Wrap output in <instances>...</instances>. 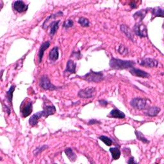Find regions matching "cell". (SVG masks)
<instances>
[{
  "label": "cell",
  "mask_w": 164,
  "mask_h": 164,
  "mask_svg": "<svg viewBox=\"0 0 164 164\" xmlns=\"http://www.w3.org/2000/svg\"><path fill=\"white\" fill-rule=\"evenodd\" d=\"M109 65L112 69L122 70L133 67L135 65V62L132 60H124L113 57L110 60Z\"/></svg>",
  "instance_id": "obj_1"
},
{
  "label": "cell",
  "mask_w": 164,
  "mask_h": 164,
  "mask_svg": "<svg viewBox=\"0 0 164 164\" xmlns=\"http://www.w3.org/2000/svg\"><path fill=\"white\" fill-rule=\"evenodd\" d=\"M83 80L88 82L99 83L101 82L105 79V76L102 72H95V71L90 70L89 73L82 76Z\"/></svg>",
  "instance_id": "obj_2"
},
{
  "label": "cell",
  "mask_w": 164,
  "mask_h": 164,
  "mask_svg": "<svg viewBox=\"0 0 164 164\" xmlns=\"http://www.w3.org/2000/svg\"><path fill=\"white\" fill-rule=\"evenodd\" d=\"M40 87L46 90H55L60 89V87H57L55 85H54L49 80L48 76L43 75L40 78L39 81Z\"/></svg>",
  "instance_id": "obj_3"
},
{
  "label": "cell",
  "mask_w": 164,
  "mask_h": 164,
  "mask_svg": "<svg viewBox=\"0 0 164 164\" xmlns=\"http://www.w3.org/2000/svg\"><path fill=\"white\" fill-rule=\"evenodd\" d=\"M147 99L140 97H135L132 99L130 105L135 109L142 110L146 109L147 106Z\"/></svg>",
  "instance_id": "obj_4"
},
{
  "label": "cell",
  "mask_w": 164,
  "mask_h": 164,
  "mask_svg": "<svg viewBox=\"0 0 164 164\" xmlns=\"http://www.w3.org/2000/svg\"><path fill=\"white\" fill-rule=\"evenodd\" d=\"M33 103L28 99V100H25L21 104V113L22 114V116L23 117H26L29 116L32 113L33 111Z\"/></svg>",
  "instance_id": "obj_5"
},
{
  "label": "cell",
  "mask_w": 164,
  "mask_h": 164,
  "mask_svg": "<svg viewBox=\"0 0 164 164\" xmlns=\"http://www.w3.org/2000/svg\"><path fill=\"white\" fill-rule=\"evenodd\" d=\"M96 93V89L94 87H88L80 90L78 93V96L83 99L93 98Z\"/></svg>",
  "instance_id": "obj_6"
},
{
  "label": "cell",
  "mask_w": 164,
  "mask_h": 164,
  "mask_svg": "<svg viewBox=\"0 0 164 164\" xmlns=\"http://www.w3.org/2000/svg\"><path fill=\"white\" fill-rule=\"evenodd\" d=\"M133 32L135 33V35L141 38L147 37L148 35L147 27L144 24H142L140 23L135 24V25L133 27Z\"/></svg>",
  "instance_id": "obj_7"
},
{
  "label": "cell",
  "mask_w": 164,
  "mask_h": 164,
  "mask_svg": "<svg viewBox=\"0 0 164 164\" xmlns=\"http://www.w3.org/2000/svg\"><path fill=\"white\" fill-rule=\"evenodd\" d=\"M139 64L142 66H144L147 68H153L156 67L158 65V62L153 59L146 58L140 60Z\"/></svg>",
  "instance_id": "obj_8"
},
{
  "label": "cell",
  "mask_w": 164,
  "mask_h": 164,
  "mask_svg": "<svg viewBox=\"0 0 164 164\" xmlns=\"http://www.w3.org/2000/svg\"><path fill=\"white\" fill-rule=\"evenodd\" d=\"M130 73L135 76L142 78H148L149 76H150L149 74L147 73V72H146V71H144L143 70H141L140 69L135 68L134 67L130 68Z\"/></svg>",
  "instance_id": "obj_9"
},
{
  "label": "cell",
  "mask_w": 164,
  "mask_h": 164,
  "mask_svg": "<svg viewBox=\"0 0 164 164\" xmlns=\"http://www.w3.org/2000/svg\"><path fill=\"white\" fill-rule=\"evenodd\" d=\"M13 9L19 13H23L28 10V5L23 1H16L13 3Z\"/></svg>",
  "instance_id": "obj_10"
},
{
  "label": "cell",
  "mask_w": 164,
  "mask_h": 164,
  "mask_svg": "<svg viewBox=\"0 0 164 164\" xmlns=\"http://www.w3.org/2000/svg\"><path fill=\"white\" fill-rule=\"evenodd\" d=\"M42 117H44V113H43V111H40L39 112L33 114L31 116V117L29 119V123L32 126H36L39 122V119Z\"/></svg>",
  "instance_id": "obj_11"
},
{
  "label": "cell",
  "mask_w": 164,
  "mask_h": 164,
  "mask_svg": "<svg viewBox=\"0 0 164 164\" xmlns=\"http://www.w3.org/2000/svg\"><path fill=\"white\" fill-rule=\"evenodd\" d=\"M49 46H50V42L49 41L44 42L40 45L39 51V63H40L42 60V58H43L44 51Z\"/></svg>",
  "instance_id": "obj_12"
},
{
  "label": "cell",
  "mask_w": 164,
  "mask_h": 164,
  "mask_svg": "<svg viewBox=\"0 0 164 164\" xmlns=\"http://www.w3.org/2000/svg\"><path fill=\"white\" fill-rule=\"evenodd\" d=\"M148 10L149 9H142L137 12H135L133 15V17L135 20H139V21H142V20L144 19V18L146 17V14L148 12Z\"/></svg>",
  "instance_id": "obj_13"
},
{
  "label": "cell",
  "mask_w": 164,
  "mask_h": 164,
  "mask_svg": "<svg viewBox=\"0 0 164 164\" xmlns=\"http://www.w3.org/2000/svg\"><path fill=\"white\" fill-rule=\"evenodd\" d=\"M76 63L73 60H69L67 63V66L66 70L64 71V73H69L71 74L76 73Z\"/></svg>",
  "instance_id": "obj_14"
},
{
  "label": "cell",
  "mask_w": 164,
  "mask_h": 164,
  "mask_svg": "<svg viewBox=\"0 0 164 164\" xmlns=\"http://www.w3.org/2000/svg\"><path fill=\"white\" fill-rule=\"evenodd\" d=\"M120 30L122 31V32H123L126 35V36L128 39H130L133 42L134 41L133 34L132 32L131 31V30L130 29L129 27H128L126 25H120Z\"/></svg>",
  "instance_id": "obj_15"
},
{
  "label": "cell",
  "mask_w": 164,
  "mask_h": 164,
  "mask_svg": "<svg viewBox=\"0 0 164 164\" xmlns=\"http://www.w3.org/2000/svg\"><path fill=\"white\" fill-rule=\"evenodd\" d=\"M42 111H43L44 117L47 118L49 116L53 115V114L56 112V108H55V106L48 105V106H45V107L44 108V110Z\"/></svg>",
  "instance_id": "obj_16"
},
{
  "label": "cell",
  "mask_w": 164,
  "mask_h": 164,
  "mask_svg": "<svg viewBox=\"0 0 164 164\" xmlns=\"http://www.w3.org/2000/svg\"><path fill=\"white\" fill-rule=\"evenodd\" d=\"M160 110L161 109L159 107H157V106H153V107H149L145 113L148 116L154 117L158 115Z\"/></svg>",
  "instance_id": "obj_17"
},
{
  "label": "cell",
  "mask_w": 164,
  "mask_h": 164,
  "mask_svg": "<svg viewBox=\"0 0 164 164\" xmlns=\"http://www.w3.org/2000/svg\"><path fill=\"white\" fill-rule=\"evenodd\" d=\"M16 89V85H12L10 87V88L9 89V90L6 92V100L8 101V103H9L10 106H12V99H13V92Z\"/></svg>",
  "instance_id": "obj_18"
},
{
  "label": "cell",
  "mask_w": 164,
  "mask_h": 164,
  "mask_svg": "<svg viewBox=\"0 0 164 164\" xmlns=\"http://www.w3.org/2000/svg\"><path fill=\"white\" fill-rule=\"evenodd\" d=\"M151 12H152V18L151 20L154 19L155 17H163V9L160 8L159 6L155 7L154 9H151Z\"/></svg>",
  "instance_id": "obj_19"
},
{
  "label": "cell",
  "mask_w": 164,
  "mask_h": 164,
  "mask_svg": "<svg viewBox=\"0 0 164 164\" xmlns=\"http://www.w3.org/2000/svg\"><path fill=\"white\" fill-rule=\"evenodd\" d=\"M49 59L52 61H56L58 60L59 56V48L56 46L53 48L51 50L49 51Z\"/></svg>",
  "instance_id": "obj_20"
},
{
  "label": "cell",
  "mask_w": 164,
  "mask_h": 164,
  "mask_svg": "<svg viewBox=\"0 0 164 164\" xmlns=\"http://www.w3.org/2000/svg\"><path fill=\"white\" fill-rule=\"evenodd\" d=\"M110 116L116 119H124L126 117L125 114L118 109H113L110 113Z\"/></svg>",
  "instance_id": "obj_21"
},
{
  "label": "cell",
  "mask_w": 164,
  "mask_h": 164,
  "mask_svg": "<svg viewBox=\"0 0 164 164\" xmlns=\"http://www.w3.org/2000/svg\"><path fill=\"white\" fill-rule=\"evenodd\" d=\"M110 151L112 154L113 160H117L119 159L121 153H120V149L118 147H111L110 149Z\"/></svg>",
  "instance_id": "obj_22"
},
{
  "label": "cell",
  "mask_w": 164,
  "mask_h": 164,
  "mask_svg": "<svg viewBox=\"0 0 164 164\" xmlns=\"http://www.w3.org/2000/svg\"><path fill=\"white\" fill-rule=\"evenodd\" d=\"M65 152L66 156H67V158L69 159V160L71 162H74L76 159V154L74 153V151H73V149L71 148H66L65 149Z\"/></svg>",
  "instance_id": "obj_23"
},
{
  "label": "cell",
  "mask_w": 164,
  "mask_h": 164,
  "mask_svg": "<svg viewBox=\"0 0 164 164\" xmlns=\"http://www.w3.org/2000/svg\"><path fill=\"white\" fill-rule=\"evenodd\" d=\"M59 23H60V20L53 21V22L50 24V35L51 36L54 35L56 32L57 30L59 29Z\"/></svg>",
  "instance_id": "obj_24"
},
{
  "label": "cell",
  "mask_w": 164,
  "mask_h": 164,
  "mask_svg": "<svg viewBox=\"0 0 164 164\" xmlns=\"http://www.w3.org/2000/svg\"><path fill=\"white\" fill-rule=\"evenodd\" d=\"M135 135H136L137 137V139L141 141L142 142H143L144 144H149V142H150V141H149V140H147L143 135H142V133L140 132H139V131H137L135 130Z\"/></svg>",
  "instance_id": "obj_25"
},
{
  "label": "cell",
  "mask_w": 164,
  "mask_h": 164,
  "mask_svg": "<svg viewBox=\"0 0 164 164\" xmlns=\"http://www.w3.org/2000/svg\"><path fill=\"white\" fill-rule=\"evenodd\" d=\"M62 15H63V13H62V12H58L57 13H54V14H51V15L49 16L45 19V21H44V22L43 23V24H42V27H44V26H45V24H46V23L48 22L49 19H55V18H56V17H57L61 16H62Z\"/></svg>",
  "instance_id": "obj_26"
},
{
  "label": "cell",
  "mask_w": 164,
  "mask_h": 164,
  "mask_svg": "<svg viewBox=\"0 0 164 164\" xmlns=\"http://www.w3.org/2000/svg\"><path fill=\"white\" fill-rule=\"evenodd\" d=\"M99 139L101 140L102 142H103L105 144V145L108 146H110L112 144V140L110 138L105 136V135H101L99 137Z\"/></svg>",
  "instance_id": "obj_27"
},
{
  "label": "cell",
  "mask_w": 164,
  "mask_h": 164,
  "mask_svg": "<svg viewBox=\"0 0 164 164\" xmlns=\"http://www.w3.org/2000/svg\"><path fill=\"white\" fill-rule=\"evenodd\" d=\"M78 23L83 27H88L90 25L89 19L85 17H80L78 20Z\"/></svg>",
  "instance_id": "obj_28"
},
{
  "label": "cell",
  "mask_w": 164,
  "mask_h": 164,
  "mask_svg": "<svg viewBox=\"0 0 164 164\" xmlns=\"http://www.w3.org/2000/svg\"><path fill=\"white\" fill-rule=\"evenodd\" d=\"M47 148H48V145H44V146H42L40 147H37L33 151V154H34V155H37V154H40V153H42L43 151L46 150Z\"/></svg>",
  "instance_id": "obj_29"
},
{
  "label": "cell",
  "mask_w": 164,
  "mask_h": 164,
  "mask_svg": "<svg viewBox=\"0 0 164 164\" xmlns=\"http://www.w3.org/2000/svg\"><path fill=\"white\" fill-rule=\"evenodd\" d=\"M118 51L120 54L121 55H126L128 53V49L126 47H125L123 45H120L119 47V49H118Z\"/></svg>",
  "instance_id": "obj_30"
},
{
  "label": "cell",
  "mask_w": 164,
  "mask_h": 164,
  "mask_svg": "<svg viewBox=\"0 0 164 164\" xmlns=\"http://www.w3.org/2000/svg\"><path fill=\"white\" fill-rule=\"evenodd\" d=\"M73 25H74V23H73V20L67 19V20L64 21V23L63 24V27L66 28H69L73 26Z\"/></svg>",
  "instance_id": "obj_31"
},
{
  "label": "cell",
  "mask_w": 164,
  "mask_h": 164,
  "mask_svg": "<svg viewBox=\"0 0 164 164\" xmlns=\"http://www.w3.org/2000/svg\"><path fill=\"white\" fill-rule=\"evenodd\" d=\"M101 124V122L96 119H90L88 122L89 125H92V124Z\"/></svg>",
  "instance_id": "obj_32"
},
{
  "label": "cell",
  "mask_w": 164,
  "mask_h": 164,
  "mask_svg": "<svg viewBox=\"0 0 164 164\" xmlns=\"http://www.w3.org/2000/svg\"><path fill=\"white\" fill-rule=\"evenodd\" d=\"M72 56L73 57H75L76 59H80L81 58V55H80V51H78V53H77V52L73 51V53L72 54Z\"/></svg>",
  "instance_id": "obj_33"
},
{
  "label": "cell",
  "mask_w": 164,
  "mask_h": 164,
  "mask_svg": "<svg viewBox=\"0 0 164 164\" xmlns=\"http://www.w3.org/2000/svg\"><path fill=\"white\" fill-rule=\"evenodd\" d=\"M137 2H131L130 3V6L132 9H136L138 7V5H137Z\"/></svg>",
  "instance_id": "obj_34"
},
{
  "label": "cell",
  "mask_w": 164,
  "mask_h": 164,
  "mask_svg": "<svg viewBox=\"0 0 164 164\" xmlns=\"http://www.w3.org/2000/svg\"><path fill=\"white\" fill-rule=\"evenodd\" d=\"M99 103L103 106H106L109 104V102L107 101L104 100V99H101V100H99Z\"/></svg>",
  "instance_id": "obj_35"
},
{
  "label": "cell",
  "mask_w": 164,
  "mask_h": 164,
  "mask_svg": "<svg viewBox=\"0 0 164 164\" xmlns=\"http://www.w3.org/2000/svg\"><path fill=\"white\" fill-rule=\"evenodd\" d=\"M128 163H137L136 162H135V160H134V157H133V156L129 159V160H128Z\"/></svg>",
  "instance_id": "obj_36"
}]
</instances>
